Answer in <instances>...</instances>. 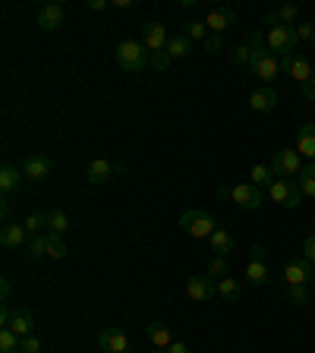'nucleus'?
Instances as JSON below:
<instances>
[{
	"label": "nucleus",
	"mask_w": 315,
	"mask_h": 353,
	"mask_svg": "<svg viewBox=\"0 0 315 353\" xmlns=\"http://www.w3.org/2000/svg\"><path fill=\"white\" fill-rule=\"evenodd\" d=\"M246 41L252 44V63H250V70L265 82V85H272V82L281 76V60L274 57L272 51H268V44H265V35H262L258 29L250 32V38H246Z\"/></svg>",
	"instance_id": "nucleus-1"
},
{
	"label": "nucleus",
	"mask_w": 315,
	"mask_h": 353,
	"mask_svg": "<svg viewBox=\"0 0 315 353\" xmlns=\"http://www.w3.org/2000/svg\"><path fill=\"white\" fill-rule=\"evenodd\" d=\"M117 63H120V70H126V73H142L145 66H152V51H148L142 41H136V38L120 41L117 44Z\"/></svg>",
	"instance_id": "nucleus-2"
},
{
	"label": "nucleus",
	"mask_w": 315,
	"mask_h": 353,
	"mask_svg": "<svg viewBox=\"0 0 315 353\" xmlns=\"http://www.w3.org/2000/svg\"><path fill=\"white\" fill-rule=\"evenodd\" d=\"M180 228H183V234L192 236V240H208L221 224L214 221L212 212H205V208H190V212L180 214Z\"/></svg>",
	"instance_id": "nucleus-3"
},
{
	"label": "nucleus",
	"mask_w": 315,
	"mask_h": 353,
	"mask_svg": "<svg viewBox=\"0 0 315 353\" xmlns=\"http://www.w3.org/2000/svg\"><path fill=\"white\" fill-rule=\"evenodd\" d=\"M296 26H278V29H272L268 35H265V44H268V51L274 54V57H287V54L296 51Z\"/></svg>",
	"instance_id": "nucleus-4"
},
{
	"label": "nucleus",
	"mask_w": 315,
	"mask_h": 353,
	"mask_svg": "<svg viewBox=\"0 0 315 353\" xmlns=\"http://www.w3.org/2000/svg\"><path fill=\"white\" fill-rule=\"evenodd\" d=\"M268 196L272 202H278L281 208H296L303 202V190L296 180H287V176H278L272 186H268Z\"/></svg>",
	"instance_id": "nucleus-5"
},
{
	"label": "nucleus",
	"mask_w": 315,
	"mask_h": 353,
	"mask_svg": "<svg viewBox=\"0 0 315 353\" xmlns=\"http://www.w3.org/2000/svg\"><path fill=\"white\" fill-rule=\"evenodd\" d=\"M272 170H274V176L294 180V176H300V170H303V154L296 152V148H281V152L272 154Z\"/></svg>",
	"instance_id": "nucleus-6"
},
{
	"label": "nucleus",
	"mask_w": 315,
	"mask_h": 353,
	"mask_svg": "<svg viewBox=\"0 0 315 353\" xmlns=\"http://www.w3.org/2000/svg\"><path fill=\"white\" fill-rule=\"evenodd\" d=\"M186 294L196 303H208L218 296V281L212 274H192V278H186Z\"/></svg>",
	"instance_id": "nucleus-7"
},
{
	"label": "nucleus",
	"mask_w": 315,
	"mask_h": 353,
	"mask_svg": "<svg viewBox=\"0 0 315 353\" xmlns=\"http://www.w3.org/2000/svg\"><path fill=\"white\" fill-rule=\"evenodd\" d=\"M281 73L290 76V79H296L300 85H306L309 79H312V63H309L303 54H287V57H281Z\"/></svg>",
	"instance_id": "nucleus-8"
},
{
	"label": "nucleus",
	"mask_w": 315,
	"mask_h": 353,
	"mask_svg": "<svg viewBox=\"0 0 315 353\" xmlns=\"http://www.w3.org/2000/svg\"><path fill=\"white\" fill-rule=\"evenodd\" d=\"M167 41H170V35H167V29H164L161 22H145L142 26V44H145L152 54H164V48H167Z\"/></svg>",
	"instance_id": "nucleus-9"
},
{
	"label": "nucleus",
	"mask_w": 315,
	"mask_h": 353,
	"mask_svg": "<svg viewBox=\"0 0 315 353\" xmlns=\"http://www.w3.org/2000/svg\"><path fill=\"white\" fill-rule=\"evenodd\" d=\"M230 202H236L246 212H256L262 205V190L252 183H236V186H230Z\"/></svg>",
	"instance_id": "nucleus-10"
},
{
	"label": "nucleus",
	"mask_w": 315,
	"mask_h": 353,
	"mask_svg": "<svg viewBox=\"0 0 315 353\" xmlns=\"http://www.w3.org/2000/svg\"><path fill=\"white\" fill-rule=\"evenodd\" d=\"M205 26L212 35H224L227 29H234L236 26V13L230 7H212L205 16Z\"/></svg>",
	"instance_id": "nucleus-11"
},
{
	"label": "nucleus",
	"mask_w": 315,
	"mask_h": 353,
	"mask_svg": "<svg viewBox=\"0 0 315 353\" xmlns=\"http://www.w3.org/2000/svg\"><path fill=\"white\" fill-rule=\"evenodd\" d=\"M309 272H312V262H309L306 256L287 259V265H284V281H287V287H296V284H306V287H309Z\"/></svg>",
	"instance_id": "nucleus-12"
},
{
	"label": "nucleus",
	"mask_w": 315,
	"mask_h": 353,
	"mask_svg": "<svg viewBox=\"0 0 315 353\" xmlns=\"http://www.w3.org/2000/svg\"><path fill=\"white\" fill-rule=\"evenodd\" d=\"M98 347L108 353H130V338L120 328H101L98 331Z\"/></svg>",
	"instance_id": "nucleus-13"
},
{
	"label": "nucleus",
	"mask_w": 315,
	"mask_h": 353,
	"mask_svg": "<svg viewBox=\"0 0 315 353\" xmlns=\"http://www.w3.org/2000/svg\"><path fill=\"white\" fill-rule=\"evenodd\" d=\"M63 3H44V7H38V26H41L44 32H54L63 26Z\"/></svg>",
	"instance_id": "nucleus-14"
},
{
	"label": "nucleus",
	"mask_w": 315,
	"mask_h": 353,
	"mask_svg": "<svg viewBox=\"0 0 315 353\" xmlns=\"http://www.w3.org/2000/svg\"><path fill=\"white\" fill-rule=\"evenodd\" d=\"M48 174H51V158L48 154H29L22 161V176H29V180H44Z\"/></svg>",
	"instance_id": "nucleus-15"
},
{
	"label": "nucleus",
	"mask_w": 315,
	"mask_h": 353,
	"mask_svg": "<svg viewBox=\"0 0 315 353\" xmlns=\"http://www.w3.org/2000/svg\"><path fill=\"white\" fill-rule=\"evenodd\" d=\"M250 108L258 110V114H268V110H274V108H278V92H274L272 85L256 88V92L250 95Z\"/></svg>",
	"instance_id": "nucleus-16"
},
{
	"label": "nucleus",
	"mask_w": 315,
	"mask_h": 353,
	"mask_svg": "<svg viewBox=\"0 0 315 353\" xmlns=\"http://www.w3.org/2000/svg\"><path fill=\"white\" fill-rule=\"evenodd\" d=\"M29 230H26V224H7L3 228V234H0V243L7 246V250H22V246H29Z\"/></svg>",
	"instance_id": "nucleus-17"
},
{
	"label": "nucleus",
	"mask_w": 315,
	"mask_h": 353,
	"mask_svg": "<svg viewBox=\"0 0 315 353\" xmlns=\"http://www.w3.org/2000/svg\"><path fill=\"white\" fill-rule=\"evenodd\" d=\"M110 176H114V164H110L108 158H95V161L85 168V180L88 183H95V186L108 183Z\"/></svg>",
	"instance_id": "nucleus-18"
},
{
	"label": "nucleus",
	"mask_w": 315,
	"mask_h": 353,
	"mask_svg": "<svg viewBox=\"0 0 315 353\" xmlns=\"http://www.w3.org/2000/svg\"><path fill=\"white\" fill-rule=\"evenodd\" d=\"M10 328H13L19 338H29V334H35V316H32V309H26V306L13 309V322H10Z\"/></svg>",
	"instance_id": "nucleus-19"
},
{
	"label": "nucleus",
	"mask_w": 315,
	"mask_h": 353,
	"mask_svg": "<svg viewBox=\"0 0 315 353\" xmlns=\"http://www.w3.org/2000/svg\"><path fill=\"white\" fill-rule=\"evenodd\" d=\"M296 152L303 158H309V161H315V123L300 126V132H296Z\"/></svg>",
	"instance_id": "nucleus-20"
},
{
	"label": "nucleus",
	"mask_w": 315,
	"mask_h": 353,
	"mask_svg": "<svg viewBox=\"0 0 315 353\" xmlns=\"http://www.w3.org/2000/svg\"><path fill=\"white\" fill-rule=\"evenodd\" d=\"M145 331H148V341H152L154 350H167V347L174 344V341H170V328L164 322H152Z\"/></svg>",
	"instance_id": "nucleus-21"
},
{
	"label": "nucleus",
	"mask_w": 315,
	"mask_h": 353,
	"mask_svg": "<svg viewBox=\"0 0 315 353\" xmlns=\"http://www.w3.org/2000/svg\"><path fill=\"white\" fill-rule=\"evenodd\" d=\"M268 278H272V272H268V265L262 262V259H250V265H246V281L256 287L268 284Z\"/></svg>",
	"instance_id": "nucleus-22"
},
{
	"label": "nucleus",
	"mask_w": 315,
	"mask_h": 353,
	"mask_svg": "<svg viewBox=\"0 0 315 353\" xmlns=\"http://www.w3.org/2000/svg\"><path fill=\"white\" fill-rule=\"evenodd\" d=\"M208 243H212V250L218 252V256H227V252L234 250V234H230L227 228H218L212 236H208Z\"/></svg>",
	"instance_id": "nucleus-23"
},
{
	"label": "nucleus",
	"mask_w": 315,
	"mask_h": 353,
	"mask_svg": "<svg viewBox=\"0 0 315 353\" xmlns=\"http://www.w3.org/2000/svg\"><path fill=\"white\" fill-rule=\"evenodd\" d=\"M192 51V41L186 35H170V41H167V48H164V54H167L170 60H180V57H186V54Z\"/></svg>",
	"instance_id": "nucleus-24"
},
{
	"label": "nucleus",
	"mask_w": 315,
	"mask_h": 353,
	"mask_svg": "<svg viewBox=\"0 0 315 353\" xmlns=\"http://www.w3.org/2000/svg\"><path fill=\"white\" fill-rule=\"evenodd\" d=\"M70 230V214L63 208H51L48 212V234H66Z\"/></svg>",
	"instance_id": "nucleus-25"
},
{
	"label": "nucleus",
	"mask_w": 315,
	"mask_h": 353,
	"mask_svg": "<svg viewBox=\"0 0 315 353\" xmlns=\"http://www.w3.org/2000/svg\"><path fill=\"white\" fill-rule=\"evenodd\" d=\"M19 183H22L19 168H13V164H3V168H0V190H3V192H13V190H19Z\"/></svg>",
	"instance_id": "nucleus-26"
},
{
	"label": "nucleus",
	"mask_w": 315,
	"mask_h": 353,
	"mask_svg": "<svg viewBox=\"0 0 315 353\" xmlns=\"http://www.w3.org/2000/svg\"><path fill=\"white\" fill-rule=\"evenodd\" d=\"M296 183H300V190H303V196H309V199H315V161H309V164H303V170H300V176H296Z\"/></svg>",
	"instance_id": "nucleus-27"
},
{
	"label": "nucleus",
	"mask_w": 315,
	"mask_h": 353,
	"mask_svg": "<svg viewBox=\"0 0 315 353\" xmlns=\"http://www.w3.org/2000/svg\"><path fill=\"white\" fill-rule=\"evenodd\" d=\"M218 296L221 300H227V303H236L243 296V287H240V281H234V278H224V281H218Z\"/></svg>",
	"instance_id": "nucleus-28"
},
{
	"label": "nucleus",
	"mask_w": 315,
	"mask_h": 353,
	"mask_svg": "<svg viewBox=\"0 0 315 353\" xmlns=\"http://www.w3.org/2000/svg\"><path fill=\"white\" fill-rule=\"evenodd\" d=\"M272 174H274V170L268 168V164H256V168L250 170V183H252V186H258V190H262V186H265V190H268V186L274 183V180H272Z\"/></svg>",
	"instance_id": "nucleus-29"
},
{
	"label": "nucleus",
	"mask_w": 315,
	"mask_h": 353,
	"mask_svg": "<svg viewBox=\"0 0 315 353\" xmlns=\"http://www.w3.org/2000/svg\"><path fill=\"white\" fill-rule=\"evenodd\" d=\"M22 338L13 328H0V353H19Z\"/></svg>",
	"instance_id": "nucleus-30"
},
{
	"label": "nucleus",
	"mask_w": 315,
	"mask_h": 353,
	"mask_svg": "<svg viewBox=\"0 0 315 353\" xmlns=\"http://www.w3.org/2000/svg\"><path fill=\"white\" fill-rule=\"evenodd\" d=\"M183 35L190 38V41H202V44H205V38H208V26H205V19H192V22H186V26H183Z\"/></svg>",
	"instance_id": "nucleus-31"
},
{
	"label": "nucleus",
	"mask_w": 315,
	"mask_h": 353,
	"mask_svg": "<svg viewBox=\"0 0 315 353\" xmlns=\"http://www.w3.org/2000/svg\"><path fill=\"white\" fill-rule=\"evenodd\" d=\"M26 224V230H29V236H38L44 228H48V212H32L29 218L22 221Z\"/></svg>",
	"instance_id": "nucleus-32"
},
{
	"label": "nucleus",
	"mask_w": 315,
	"mask_h": 353,
	"mask_svg": "<svg viewBox=\"0 0 315 353\" xmlns=\"http://www.w3.org/2000/svg\"><path fill=\"white\" fill-rule=\"evenodd\" d=\"M66 240L63 234H48V259H63L66 256Z\"/></svg>",
	"instance_id": "nucleus-33"
},
{
	"label": "nucleus",
	"mask_w": 315,
	"mask_h": 353,
	"mask_svg": "<svg viewBox=\"0 0 315 353\" xmlns=\"http://www.w3.org/2000/svg\"><path fill=\"white\" fill-rule=\"evenodd\" d=\"M208 274H212L214 281H224L230 274V262H227V256H214L212 262H208Z\"/></svg>",
	"instance_id": "nucleus-34"
},
{
	"label": "nucleus",
	"mask_w": 315,
	"mask_h": 353,
	"mask_svg": "<svg viewBox=\"0 0 315 353\" xmlns=\"http://www.w3.org/2000/svg\"><path fill=\"white\" fill-rule=\"evenodd\" d=\"M309 294H312V290H309L306 284L287 287V303H290V306H306V303H309Z\"/></svg>",
	"instance_id": "nucleus-35"
},
{
	"label": "nucleus",
	"mask_w": 315,
	"mask_h": 353,
	"mask_svg": "<svg viewBox=\"0 0 315 353\" xmlns=\"http://www.w3.org/2000/svg\"><path fill=\"white\" fill-rule=\"evenodd\" d=\"M230 60H234L236 66H250V63H252V44H250V41L236 44L234 51H230Z\"/></svg>",
	"instance_id": "nucleus-36"
},
{
	"label": "nucleus",
	"mask_w": 315,
	"mask_h": 353,
	"mask_svg": "<svg viewBox=\"0 0 315 353\" xmlns=\"http://www.w3.org/2000/svg\"><path fill=\"white\" fill-rule=\"evenodd\" d=\"M26 250H29V256H32V259H41V256H48V234H38V236H32V240H29V246H26Z\"/></svg>",
	"instance_id": "nucleus-37"
},
{
	"label": "nucleus",
	"mask_w": 315,
	"mask_h": 353,
	"mask_svg": "<svg viewBox=\"0 0 315 353\" xmlns=\"http://www.w3.org/2000/svg\"><path fill=\"white\" fill-rule=\"evenodd\" d=\"M278 16H281V26H294L296 16H300V7H296V3H284V7L278 10Z\"/></svg>",
	"instance_id": "nucleus-38"
},
{
	"label": "nucleus",
	"mask_w": 315,
	"mask_h": 353,
	"mask_svg": "<svg viewBox=\"0 0 315 353\" xmlns=\"http://www.w3.org/2000/svg\"><path fill=\"white\" fill-rule=\"evenodd\" d=\"M19 353H41V338H38V334H29V338H22Z\"/></svg>",
	"instance_id": "nucleus-39"
},
{
	"label": "nucleus",
	"mask_w": 315,
	"mask_h": 353,
	"mask_svg": "<svg viewBox=\"0 0 315 353\" xmlns=\"http://www.w3.org/2000/svg\"><path fill=\"white\" fill-rule=\"evenodd\" d=\"M296 38L315 44V22H303V26H296Z\"/></svg>",
	"instance_id": "nucleus-40"
},
{
	"label": "nucleus",
	"mask_w": 315,
	"mask_h": 353,
	"mask_svg": "<svg viewBox=\"0 0 315 353\" xmlns=\"http://www.w3.org/2000/svg\"><path fill=\"white\" fill-rule=\"evenodd\" d=\"M303 256H306L309 262L315 265V234H309V236H306V243H303Z\"/></svg>",
	"instance_id": "nucleus-41"
},
{
	"label": "nucleus",
	"mask_w": 315,
	"mask_h": 353,
	"mask_svg": "<svg viewBox=\"0 0 315 353\" xmlns=\"http://www.w3.org/2000/svg\"><path fill=\"white\" fill-rule=\"evenodd\" d=\"M221 38H224V35H212V32H208V38H205V54H218V51H221Z\"/></svg>",
	"instance_id": "nucleus-42"
},
{
	"label": "nucleus",
	"mask_w": 315,
	"mask_h": 353,
	"mask_svg": "<svg viewBox=\"0 0 315 353\" xmlns=\"http://www.w3.org/2000/svg\"><path fill=\"white\" fill-rule=\"evenodd\" d=\"M262 26H268V32L278 29V26H281V16H278V13H265V16H262Z\"/></svg>",
	"instance_id": "nucleus-43"
},
{
	"label": "nucleus",
	"mask_w": 315,
	"mask_h": 353,
	"mask_svg": "<svg viewBox=\"0 0 315 353\" xmlns=\"http://www.w3.org/2000/svg\"><path fill=\"white\" fill-rule=\"evenodd\" d=\"M85 7H88V10H92V13H101V10H108V7H114V3H108V0H88Z\"/></svg>",
	"instance_id": "nucleus-44"
},
{
	"label": "nucleus",
	"mask_w": 315,
	"mask_h": 353,
	"mask_svg": "<svg viewBox=\"0 0 315 353\" xmlns=\"http://www.w3.org/2000/svg\"><path fill=\"white\" fill-rule=\"evenodd\" d=\"M303 88V98H306V101H315V79H309L306 85H300Z\"/></svg>",
	"instance_id": "nucleus-45"
},
{
	"label": "nucleus",
	"mask_w": 315,
	"mask_h": 353,
	"mask_svg": "<svg viewBox=\"0 0 315 353\" xmlns=\"http://www.w3.org/2000/svg\"><path fill=\"white\" fill-rule=\"evenodd\" d=\"M10 294H13V284H10V278H0V296H3V300H10Z\"/></svg>",
	"instance_id": "nucleus-46"
},
{
	"label": "nucleus",
	"mask_w": 315,
	"mask_h": 353,
	"mask_svg": "<svg viewBox=\"0 0 315 353\" xmlns=\"http://www.w3.org/2000/svg\"><path fill=\"white\" fill-rule=\"evenodd\" d=\"M252 259H262V262H265V259H268V250H265V246H262V243H256V246H252Z\"/></svg>",
	"instance_id": "nucleus-47"
},
{
	"label": "nucleus",
	"mask_w": 315,
	"mask_h": 353,
	"mask_svg": "<svg viewBox=\"0 0 315 353\" xmlns=\"http://www.w3.org/2000/svg\"><path fill=\"white\" fill-rule=\"evenodd\" d=\"M164 353H190V347H186L183 341H174V344H170V347H167V350H164Z\"/></svg>",
	"instance_id": "nucleus-48"
},
{
	"label": "nucleus",
	"mask_w": 315,
	"mask_h": 353,
	"mask_svg": "<svg viewBox=\"0 0 315 353\" xmlns=\"http://www.w3.org/2000/svg\"><path fill=\"white\" fill-rule=\"evenodd\" d=\"M114 7H117V10H130L132 0H114Z\"/></svg>",
	"instance_id": "nucleus-49"
},
{
	"label": "nucleus",
	"mask_w": 315,
	"mask_h": 353,
	"mask_svg": "<svg viewBox=\"0 0 315 353\" xmlns=\"http://www.w3.org/2000/svg\"><path fill=\"white\" fill-rule=\"evenodd\" d=\"M218 199H230V186H221V190H218Z\"/></svg>",
	"instance_id": "nucleus-50"
},
{
	"label": "nucleus",
	"mask_w": 315,
	"mask_h": 353,
	"mask_svg": "<svg viewBox=\"0 0 315 353\" xmlns=\"http://www.w3.org/2000/svg\"><path fill=\"white\" fill-rule=\"evenodd\" d=\"M309 290H315V265H312V272H309Z\"/></svg>",
	"instance_id": "nucleus-51"
},
{
	"label": "nucleus",
	"mask_w": 315,
	"mask_h": 353,
	"mask_svg": "<svg viewBox=\"0 0 315 353\" xmlns=\"http://www.w3.org/2000/svg\"><path fill=\"white\" fill-rule=\"evenodd\" d=\"M312 79H315V63H312Z\"/></svg>",
	"instance_id": "nucleus-52"
},
{
	"label": "nucleus",
	"mask_w": 315,
	"mask_h": 353,
	"mask_svg": "<svg viewBox=\"0 0 315 353\" xmlns=\"http://www.w3.org/2000/svg\"><path fill=\"white\" fill-rule=\"evenodd\" d=\"M312 22H315V19H312Z\"/></svg>",
	"instance_id": "nucleus-53"
}]
</instances>
